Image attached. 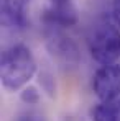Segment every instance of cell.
I'll return each mask as SVG.
<instances>
[{
    "mask_svg": "<svg viewBox=\"0 0 120 121\" xmlns=\"http://www.w3.org/2000/svg\"><path fill=\"white\" fill-rule=\"evenodd\" d=\"M0 8L3 25L13 28L25 26V5L21 0H0Z\"/></svg>",
    "mask_w": 120,
    "mask_h": 121,
    "instance_id": "obj_5",
    "label": "cell"
},
{
    "mask_svg": "<svg viewBox=\"0 0 120 121\" xmlns=\"http://www.w3.org/2000/svg\"><path fill=\"white\" fill-rule=\"evenodd\" d=\"M117 103H119V106H120V100H119V101H117Z\"/></svg>",
    "mask_w": 120,
    "mask_h": 121,
    "instance_id": "obj_10",
    "label": "cell"
},
{
    "mask_svg": "<svg viewBox=\"0 0 120 121\" xmlns=\"http://www.w3.org/2000/svg\"><path fill=\"white\" fill-rule=\"evenodd\" d=\"M21 100L25 103H28V105H35V103L40 101V93L36 92L35 87H26L21 92Z\"/></svg>",
    "mask_w": 120,
    "mask_h": 121,
    "instance_id": "obj_7",
    "label": "cell"
},
{
    "mask_svg": "<svg viewBox=\"0 0 120 121\" xmlns=\"http://www.w3.org/2000/svg\"><path fill=\"white\" fill-rule=\"evenodd\" d=\"M20 121H44V120H43V116H40V115H35V113H28V115L21 116Z\"/></svg>",
    "mask_w": 120,
    "mask_h": 121,
    "instance_id": "obj_8",
    "label": "cell"
},
{
    "mask_svg": "<svg viewBox=\"0 0 120 121\" xmlns=\"http://www.w3.org/2000/svg\"><path fill=\"white\" fill-rule=\"evenodd\" d=\"M36 72V60L25 44H13L2 52L0 77L8 90H20L33 79Z\"/></svg>",
    "mask_w": 120,
    "mask_h": 121,
    "instance_id": "obj_1",
    "label": "cell"
},
{
    "mask_svg": "<svg viewBox=\"0 0 120 121\" xmlns=\"http://www.w3.org/2000/svg\"><path fill=\"white\" fill-rule=\"evenodd\" d=\"M114 18L120 25V0H115V5H114Z\"/></svg>",
    "mask_w": 120,
    "mask_h": 121,
    "instance_id": "obj_9",
    "label": "cell"
},
{
    "mask_svg": "<svg viewBox=\"0 0 120 121\" xmlns=\"http://www.w3.org/2000/svg\"><path fill=\"white\" fill-rule=\"evenodd\" d=\"M92 121H120V106L117 101L99 103L91 111Z\"/></svg>",
    "mask_w": 120,
    "mask_h": 121,
    "instance_id": "obj_6",
    "label": "cell"
},
{
    "mask_svg": "<svg viewBox=\"0 0 120 121\" xmlns=\"http://www.w3.org/2000/svg\"><path fill=\"white\" fill-rule=\"evenodd\" d=\"M92 88L100 101L115 100L120 95V64L102 65L94 75Z\"/></svg>",
    "mask_w": 120,
    "mask_h": 121,
    "instance_id": "obj_3",
    "label": "cell"
},
{
    "mask_svg": "<svg viewBox=\"0 0 120 121\" xmlns=\"http://www.w3.org/2000/svg\"><path fill=\"white\" fill-rule=\"evenodd\" d=\"M48 49L49 52L56 57L62 60L64 64H76L79 59L77 48L71 41V38H66L62 35H53L48 39Z\"/></svg>",
    "mask_w": 120,
    "mask_h": 121,
    "instance_id": "obj_4",
    "label": "cell"
},
{
    "mask_svg": "<svg viewBox=\"0 0 120 121\" xmlns=\"http://www.w3.org/2000/svg\"><path fill=\"white\" fill-rule=\"evenodd\" d=\"M92 57L102 65L117 64L115 60L120 57V33L112 25L99 26L89 43Z\"/></svg>",
    "mask_w": 120,
    "mask_h": 121,
    "instance_id": "obj_2",
    "label": "cell"
}]
</instances>
